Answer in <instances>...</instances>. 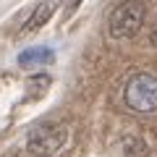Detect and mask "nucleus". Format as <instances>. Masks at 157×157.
<instances>
[{"instance_id":"4","label":"nucleus","mask_w":157,"mask_h":157,"mask_svg":"<svg viewBox=\"0 0 157 157\" xmlns=\"http://www.w3.org/2000/svg\"><path fill=\"white\" fill-rule=\"evenodd\" d=\"M58 3H60V0H39V3H37V8L32 11V16L26 18V26H24V34H29V32H37L39 26H45V24L50 21V16L55 13Z\"/></svg>"},{"instance_id":"6","label":"nucleus","mask_w":157,"mask_h":157,"mask_svg":"<svg viewBox=\"0 0 157 157\" xmlns=\"http://www.w3.org/2000/svg\"><path fill=\"white\" fill-rule=\"evenodd\" d=\"M149 39H152V45H155V47H157V26H155V29H152V34H149Z\"/></svg>"},{"instance_id":"2","label":"nucleus","mask_w":157,"mask_h":157,"mask_svg":"<svg viewBox=\"0 0 157 157\" xmlns=\"http://www.w3.org/2000/svg\"><path fill=\"white\" fill-rule=\"evenodd\" d=\"M144 3L141 0H126L121 6L113 8L107 29L115 39H131L134 34H139L141 24H144Z\"/></svg>"},{"instance_id":"5","label":"nucleus","mask_w":157,"mask_h":157,"mask_svg":"<svg viewBox=\"0 0 157 157\" xmlns=\"http://www.w3.org/2000/svg\"><path fill=\"white\" fill-rule=\"evenodd\" d=\"M52 58H55V52L50 47H29V50H24L18 55V66L21 68H37V66L52 63Z\"/></svg>"},{"instance_id":"3","label":"nucleus","mask_w":157,"mask_h":157,"mask_svg":"<svg viewBox=\"0 0 157 157\" xmlns=\"http://www.w3.org/2000/svg\"><path fill=\"white\" fill-rule=\"evenodd\" d=\"M66 139H68V131L63 123H42L32 128L26 139V149L34 157H55L66 147Z\"/></svg>"},{"instance_id":"1","label":"nucleus","mask_w":157,"mask_h":157,"mask_svg":"<svg viewBox=\"0 0 157 157\" xmlns=\"http://www.w3.org/2000/svg\"><path fill=\"white\" fill-rule=\"evenodd\" d=\"M126 105L136 113L157 110V76L155 73H134L126 81Z\"/></svg>"}]
</instances>
